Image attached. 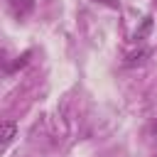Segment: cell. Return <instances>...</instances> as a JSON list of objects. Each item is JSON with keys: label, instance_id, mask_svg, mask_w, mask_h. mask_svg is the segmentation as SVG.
Instances as JSON below:
<instances>
[{"label": "cell", "instance_id": "obj_1", "mask_svg": "<svg viewBox=\"0 0 157 157\" xmlns=\"http://www.w3.org/2000/svg\"><path fill=\"white\" fill-rule=\"evenodd\" d=\"M7 5H10V12L17 20H25L34 10V0H7Z\"/></svg>", "mask_w": 157, "mask_h": 157}, {"label": "cell", "instance_id": "obj_2", "mask_svg": "<svg viewBox=\"0 0 157 157\" xmlns=\"http://www.w3.org/2000/svg\"><path fill=\"white\" fill-rule=\"evenodd\" d=\"M15 135H17V125L12 120H0V147L10 145Z\"/></svg>", "mask_w": 157, "mask_h": 157}, {"label": "cell", "instance_id": "obj_3", "mask_svg": "<svg viewBox=\"0 0 157 157\" xmlns=\"http://www.w3.org/2000/svg\"><path fill=\"white\" fill-rule=\"evenodd\" d=\"M5 64H7V54H5V52H2V49H0V69H2V66H5Z\"/></svg>", "mask_w": 157, "mask_h": 157}, {"label": "cell", "instance_id": "obj_4", "mask_svg": "<svg viewBox=\"0 0 157 157\" xmlns=\"http://www.w3.org/2000/svg\"><path fill=\"white\" fill-rule=\"evenodd\" d=\"M155 135H157V123H155Z\"/></svg>", "mask_w": 157, "mask_h": 157}]
</instances>
